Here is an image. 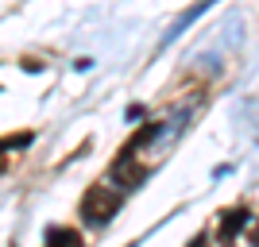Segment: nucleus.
<instances>
[{"mask_svg":"<svg viewBox=\"0 0 259 247\" xmlns=\"http://www.w3.org/2000/svg\"><path fill=\"white\" fill-rule=\"evenodd\" d=\"M120 213V193L108 189V185H89L85 197H81V220L89 224H105Z\"/></svg>","mask_w":259,"mask_h":247,"instance_id":"obj_1","label":"nucleus"},{"mask_svg":"<svg viewBox=\"0 0 259 247\" xmlns=\"http://www.w3.org/2000/svg\"><path fill=\"white\" fill-rule=\"evenodd\" d=\"M108 178H112V185H120V189H136V185L143 182V166H140V159H132V151H120L116 162H112V170H108Z\"/></svg>","mask_w":259,"mask_h":247,"instance_id":"obj_2","label":"nucleus"},{"mask_svg":"<svg viewBox=\"0 0 259 247\" xmlns=\"http://www.w3.org/2000/svg\"><path fill=\"white\" fill-rule=\"evenodd\" d=\"M248 220H251V213L244 209V205L228 209V213L221 216V232H217V236H221V243H225V247H232V239H236L240 232H244V224H248Z\"/></svg>","mask_w":259,"mask_h":247,"instance_id":"obj_3","label":"nucleus"},{"mask_svg":"<svg viewBox=\"0 0 259 247\" xmlns=\"http://www.w3.org/2000/svg\"><path fill=\"white\" fill-rule=\"evenodd\" d=\"M47 247H85V239L74 228H51L47 232Z\"/></svg>","mask_w":259,"mask_h":247,"instance_id":"obj_4","label":"nucleus"},{"mask_svg":"<svg viewBox=\"0 0 259 247\" xmlns=\"http://www.w3.org/2000/svg\"><path fill=\"white\" fill-rule=\"evenodd\" d=\"M27 143H31V135H8V139H4V147L16 151V147H27Z\"/></svg>","mask_w":259,"mask_h":247,"instance_id":"obj_5","label":"nucleus"},{"mask_svg":"<svg viewBox=\"0 0 259 247\" xmlns=\"http://www.w3.org/2000/svg\"><path fill=\"white\" fill-rule=\"evenodd\" d=\"M186 247H209V239H205V236H194V239H190Z\"/></svg>","mask_w":259,"mask_h":247,"instance_id":"obj_6","label":"nucleus"},{"mask_svg":"<svg viewBox=\"0 0 259 247\" xmlns=\"http://www.w3.org/2000/svg\"><path fill=\"white\" fill-rule=\"evenodd\" d=\"M251 243H255V247H259V224H255V228H251Z\"/></svg>","mask_w":259,"mask_h":247,"instance_id":"obj_7","label":"nucleus"}]
</instances>
